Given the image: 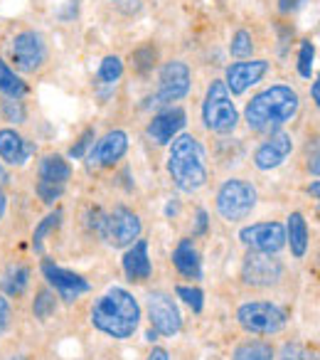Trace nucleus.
<instances>
[{
    "label": "nucleus",
    "mask_w": 320,
    "mask_h": 360,
    "mask_svg": "<svg viewBox=\"0 0 320 360\" xmlns=\"http://www.w3.org/2000/svg\"><path fill=\"white\" fill-rule=\"evenodd\" d=\"M89 321L99 333L114 340H128L140 326V304L124 286H111L91 304Z\"/></svg>",
    "instance_id": "nucleus-1"
},
{
    "label": "nucleus",
    "mask_w": 320,
    "mask_h": 360,
    "mask_svg": "<svg viewBox=\"0 0 320 360\" xmlns=\"http://www.w3.org/2000/svg\"><path fill=\"white\" fill-rule=\"evenodd\" d=\"M300 109V96L288 84H271L254 96L244 109V121L254 134H274L295 119Z\"/></svg>",
    "instance_id": "nucleus-2"
},
{
    "label": "nucleus",
    "mask_w": 320,
    "mask_h": 360,
    "mask_svg": "<svg viewBox=\"0 0 320 360\" xmlns=\"http://www.w3.org/2000/svg\"><path fill=\"white\" fill-rule=\"evenodd\" d=\"M168 173L178 191L197 193L207 186L210 168H207V153L202 148L200 139L192 134H178L171 141L168 150Z\"/></svg>",
    "instance_id": "nucleus-3"
},
{
    "label": "nucleus",
    "mask_w": 320,
    "mask_h": 360,
    "mask_svg": "<svg viewBox=\"0 0 320 360\" xmlns=\"http://www.w3.org/2000/svg\"><path fill=\"white\" fill-rule=\"evenodd\" d=\"M202 121H205L207 131L220 136L232 134L239 124V111L222 79H215L207 86L205 101H202Z\"/></svg>",
    "instance_id": "nucleus-4"
},
{
    "label": "nucleus",
    "mask_w": 320,
    "mask_h": 360,
    "mask_svg": "<svg viewBox=\"0 0 320 360\" xmlns=\"http://www.w3.org/2000/svg\"><path fill=\"white\" fill-rule=\"evenodd\" d=\"M259 193L251 186L249 180L241 178H229L222 183V188L217 191V215L225 222H241L251 215V210L256 207Z\"/></svg>",
    "instance_id": "nucleus-5"
},
{
    "label": "nucleus",
    "mask_w": 320,
    "mask_h": 360,
    "mask_svg": "<svg viewBox=\"0 0 320 360\" xmlns=\"http://www.w3.org/2000/svg\"><path fill=\"white\" fill-rule=\"evenodd\" d=\"M236 321L251 335H276L288 326V314L274 301H246L236 309Z\"/></svg>",
    "instance_id": "nucleus-6"
},
{
    "label": "nucleus",
    "mask_w": 320,
    "mask_h": 360,
    "mask_svg": "<svg viewBox=\"0 0 320 360\" xmlns=\"http://www.w3.org/2000/svg\"><path fill=\"white\" fill-rule=\"evenodd\" d=\"M140 232H143V222L135 215L131 207L126 205H116L111 212L104 215V222H101V232L104 242L114 250H126L131 247L135 240H140Z\"/></svg>",
    "instance_id": "nucleus-7"
},
{
    "label": "nucleus",
    "mask_w": 320,
    "mask_h": 360,
    "mask_svg": "<svg viewBox=\"0 0 320 360\" xmlns=\"http://www.w3.org/2000/svg\"><path fill=\"white\" fill-rule=\"evenodd\" d=\"M192 84V72L185 62L173 60L160 67L158 75V89L153 94V106H171L173 101H180L182 96H187Z\"/></svg>",
    "instance_id": "nucleus-8"
},
{
    "label": "nucleus",
    "mask_w": 320,
    "mask_h": 360,
    "mask_svg": "<svg viewBox=\"0 0 320 360\" xmlns=\"http://www.w3.org/2000/svg\"><path fill=\"white\" fill-rule=\"evenodd\" d=\"M145 314H148L150 328L158 335L173 338L182 330V314L175 299L166 291H150L145 296Z\"/></svg>",
    "instance_id": "nucleus-9"
},
{
    "label": "nucleus",
    "mask_w": 320,
    "mask_h": 360,
    "mask_svg": "<svg viewBox=\"0 0 320 360\" xmlns=\"http://www.w3.org/2000/svg\"><path fill=\"white\" fill-rule=\"evenodd\" d=\"M284 274V262L276 259V255L246 252L244 262H241V281L251 289H271V286L281 284Z\"/></svg>",
    "instance_id": "nucleus-10"
},
{
    "label": "nucleus",
    "mask_w": 320,
    "mask_h": 360,
    "mask_svg": "<svg viewBox=\"0 0 320 360\" xmlns=\"http://www.w3.org/2000/svg\"><path fill=\"white\" fill-rule=\"evenodd\" d=\"M11 62L22 75H35L47 62L45 37L35 30H22L11 42Z\"/></svg>",
    "instance_id": "nucleus-11"
},
{
    "label": "nucleus",
    "mask_w": 320,
    "mask_h": 360,
    "mask_svg": "<svg viewBox=\"0 0 320 360\" xmlns=\"http://www.w3.org/2000/svg\"><path fill=\"white\" fill-rule=\"evenodd\" d=\"M42 276L47 279V284L52 286V291L57 294V299H62L65 304H74L79 296L89 294L91 284L76 271H69L65 266L55 264L52 259H42Z\"/></svg>",
    "instance_id": "nucleus-12"
},
{
    "label": "nucleus",
    "mask_w": 320,
    "mask_h": 360,
    "mask_svg": "<svg viewBox=\"0 0 320 360\" xmlns=\"http://www.w3.org/2000/svg\"><path fill=\"white\" fill-rule=\"evenodd\" d=\"M239 240L249 252L279 255L286 247V227L281 222H256V225L241 227Z\"/></svg>",
    "instance_id": "nucleus-13"
},
{
    "label": "nucleus",
    "mask_w": 320,
    "mask_h": 360,
    "mask_svg": "<svg viewBox=\"0 0 320 360\" xmlns=\"http://www.w3.org/2000/svg\"><path fill=\"white\" fill-rule=\"evenodd\" d=\"M291 153H293V136L286 134V131H274L254 150V165L266 173V170H274L279 165H284Z\"/></svg>",
    "instance_id": "nucleus-14"
},
{
    "label": "nucleus",
    "mask_w": 320,
    "mask_h": 360,
    "mask_svg": "<svg viewBox=\"0 0 320 360\" xmlns=\"http://www.w3.org/2000/svg\"><path fill=\"white\" fill-rule=\"evenodd\" d=\"M128 150V134L121 129H114L109 134H104L96 146H91V150L86 153L91 168H111L116 165Z\"/></svg>",
    "instance_id": "nucleus-15"
},
{
    "label": "nucleus",
    "mask_w": 320,
    "mask_h": 360,
    "mask_svg": "<svg viewBox=\"0 0 320 360\" xmlns=\"http://www.w3.org/2000/svg\"><path fill=\"white\" fill-rule=\"evenodd\" d=\"M269 72V62L266 60H251V62H234V65L227 67L225 72V86L229 94L239 96L244 94L249 86L259 84L261 79L266 77Z\"/></svg>",
    "instance_id": "nucleus-16"
},
{
    "label": "nucleus",
    "mask_w": 320,
    "mask_h": 360,
    "mask_svg": "<svg viewBox=\"0 0 320 360\" xmlns=\"http://www.w3.org/2000/svg\"><path fill=\"white\" fill-rule=\"evenodd\" d=\"M185 124H187L185 109H180V106H171V109L155 114L153 119H150V124L145 131H148L150 141H155L158 146H166V143H171L178 134H180Z\"/></svg>",
    "instance_id": "nucleus-17"
},
{
    "label": "nucleus",
    "mask_w": 320,
    "mask_h": 360,
    "mask_svg": "<svg viewBox=\"0 0 320 360\" xmlns=\"http://www.w3.org/2000/svg\"><path fill=\"white\" fill-rule=\"evenodd\" d=\"M32 153H35V143H30L25 136L18 134L15 129H0V160L3 163L22 168Z\"/></svg>",
    "instance_id": "nucleus-18"
},
{
    "label": "nucleus",
    "mask_w": 320,
    "mask_h": 360,
    "mask_svg": "<svg viewBox=\"0 0 320 360\" xmlns=\"http://www.w3.org/2000/svg\"><path fill=\"white\" fill-rule=\"evenodd\" d=\"M124 264V274L128 276V281L135 284H143L150 279L153 274V264H150V255H148V240H135L131 247H126V255L121 259Z\"/></svg>",
    "instance_id": "nucleus-19"
},
{
    "label": "nucleus",
    "mask_w": 320,
    "mask_h": 360,
    "mask_svg": "<svg viewBox=\"0 0 320 360\" xmlns=\"http://www.w3.org/2000/svg\"><path fill=\"white\" fill-rule=\"evenodd\" d=\"M173 266L178 269V274L185 276L190 281L202 279V259L200 252H197L195 242L190 237L178 242V247L173 250Z\"/></svg>",
    "instance_id": "nucleus-20"
},
{
    "label": "nucleus",
    "mask_w": 320,
    "mask_h": 360,
    "mask_svg": "<svg viewBox=\"0 0 320 360\" xmlns=\"http://www.w3.org/2000/svg\"><path fill=\"white\" fill-rule=\"evenodd\" d=\"M69 178H72V165L65 155L47 153V155H42L40 163H37V180H40V183L67 188Z\"/></svg>",
    "instance_id": "nucleus-21"
},
{
    "label": "nucleus",
    "mask_w": 320,
    "mask_h": 360,
    "mask_svg": "<svg viewBox=\"0 0 320 360\" xmlns=\"http://www.w3.org/2000/svg\"><path fill=\"white\" fill-rule=\"evenodd\" d=\"M286 245L291 247V255L295 259H303L305 252L310 247V232L308 222H305L303 212H291L288 222H286Z\"/></svg>",
    "instance_id": "nucleus-22"
},
{
    "label": "nucleus",
    "mask_w": 320,
    "mask_h": 360,
    "mask_svg": "<svg viewBox=\"0 0 320 360\" xmlns=\"http://www.w3.org/2000/svg\"><path fill=\"white\" fill-rule=\"evenodd\" d=\"M30 284V269L25 264H13L6 269V274L0 276V289L8 296H22Z\"/></svg>",
    "instance_id": "nucleus-23"
},
{
    "label": "nucleus",
    "mask_w": 320,
    "mask_h": 360,
    "mask_svg": "<svg viewBox=\"0 0 320 360\" xmlns=\"http://www.w3.org/2000/svg\"><path fill=\"white\" fill-rule=\"evenodd\" d=\"M276 348L269 340H244L234 348L232 360H274Z\"/></svg>",
    "instance_id": "nucleus-24"
},
{
    "label": "nucleus",
    "mask_w": 320,
    "mask_h": 360,
    "mask_svg": "<svg viewBox=\"0 0 320 360\" xmlns=\"http://www.w3.org/2000/svg\"><path fill=\"white\" fill-rule=\"evenodd\" d=\"M0 91L8 99H22L27 94V84L15 75V70L8 67L6 60H0Z\"/></svg>",
    "instance_id": "nucleus-25"
},
{
    "label": "nucleus",
    "mask_w": 320,
    "mask_h": 360,
    "mask_svg": "<svg viewBox=\"0 0 320 360\" xmlns=\"http://www.w3.org/2000/svg\"><path fill=\"white\" fill-rule=\"evenodd\" d=\"M60 222H62V210H55V212H50L47 217H42L40 225L35 227V232H32V250H35L37 255H42L45 237L50 235V232H55L57 227H60Z\"/></svg>",
    "instance_id": "nucleus-26"
},
{
    "label": "nucleus",
    "mask_w": 320,
    "mask_h": 360,
    "mask_svg": "<svg viewBox=\"0 0 320 360\" xmlns=\"http://www.w3.org/2000/svg\"><path fill=\"white\" fill-rule=\"evenodd\" d=\"M32 314H35V319L40 321H47L52 319V316L57 314V294L52 289H40L37 291V299L32 301Z\"/></svg>",
    "instance_id": "nucleus-27"
},
{
    "label": "nucleus",
    "mask_w": 320,
    "mask_h": 360,
    "mask_svg": "<svg viewBox=\"0 0 320 360\" xmlns=\"http://www.w3.org/2000/svg\"><path fill=\"white\" fill-rule=\"evenodd\" d=\"M121 75H124V62H121V57L116 55H109L101 60L99 65V82L101 84H114V82L121 79Z\"/></svg>",
    "instance_id": "nucleus-28"
},
{
    "label": "nucleus",
    "mask_w": 320,
    "mask_h": 360,
    "mask_svg": "<svg viewBox=\"0 0 320 360\" xmlns=\"http://www.w3.org/2000/svg\"><path fill=\"white\" fill-rule=\"evenodd\" d=\"M175 296L178 299H182V304L190 306L195 314H200L202 306H205V294H202V289H197V286H182L178 284L175 286Z\"/></svg>",
    "instance_id": "nucleus-29"
},
{
    "label": "nucleus",
    "mask_w": 320,
    "mask_h": 360,
    "mask_svg": "<svg viewBox=\"0 0 320 360\" xmlns=\"http://www.w3.org/2000/svg\"><path fill=\"white\" fill-rule=\"evenodd\" d=\"M229 52L232 57H251V52H254V37L246 30H236L229 42Z\"/></svg>",
    "instance_id": "nucleus-30"
},
{
    "label": "nucleus",
    "mask_w": 320,
    "mask_h": 360,
    "mask_svg": "<svg viewBox=\"0 0 320 360\" xmlns=\"http://www.w3.org/2000/svg\"><path fill=\"white\" fill-rule=\"evenodd\" d=\"M313 60H315V47L310 40L300 42V50H298V75L303 79H310L313 75Z\"/></svg>",
    "instance_id": "nucleus-31"
},
{
    "label": "nucleus",
    "mask_w": 320,
    "mask_h": 360,
    "mask_svg": "<svg viewBox=\"0 0 320 360\" xmlns=\"http://www.w3.org/2000/svg\"><path fill=\"white\" fill-rule=\"evenodd\" d=\"M131 65H133L135 72H148L153 70L155 65V50L153 47H140V50H135L133 55H131Z\"/></svg>",
    "instance_id": "nucleus-32"
},
{
    "label": "nucleus",
    "mask_w": 320,
    "mask_h": 360,
    "mask_svg": "<svg viewBox=\"0 0 320 360\" xmlns=\"http://www.w3.org/2000/svg\"><path fill=\"white\" fill-rule=\"evenodd\" d=\"M25 106H22L20 99H8L3 101V119L11 121V124H22L25 121Z\"/></svg>",
    "instance_id": "nucleus-33"
},
{
    "label": "nucleus",
    "mask_w": 320,
    "mask_h": 360,
    "mask_svg": "<svg viewBox=\"0 0 320 360\" xmlns=\"http://www.w3.org/2000/svg\"><path fill=\"white\" fill-rule=\"evenodd\" d=\"M279 360H315V355L300 343H286L279 353Z\"/></svg>",
    "instance_id": "nucleus-34"
},
{
    "label": "nucleus",
    "mask_w": 320,
    "mask_h": 360,
    "mask_svg": "<svg viewBox=\"0 0 320 360\" xmlns=\"http://www.w3.org/2000/svg\"><path fill=\"white\" fill-rule=\"evenodd\" d=\"M94 129H86L84 134L79 136V141H76L74 146L69 148V155L74 160H79V158H86V153L91 150V146H94Z\"/></svg>",
    "instance_id": "nucleus-35"
},
{
    "label": "nucleus",
    "mask_w": 320,
    "mask_h": 360,
    "mask_svg": "<svg viewBox=\"0 0 320 360\" xmlns=\"http://www.w3.org/2000/svg\"><path fill=\"white\" fill-rule=\"evenodd\" d=\"M35 191H37V198H40L42 202H47V205H55V202L65 195V188L62 186H50V183H40V180H37Z\"/></svg>",
    "instance_id": "nucleus-36"
},
{
    "label": "nucleus",
    "mask_w": 320,
    "mask_h": 360,
    "mask_svg": "<svg viewBox=\"0 0 320 360\" xmlns=\"http://www.w3.org/2000/svg\"><path fill=\"white\" fill-rule=\"evenodd\" d=\"M11 326V304L3 294H0V333Z\"/></svg>",
    "instance_id": "nucleus-37"
},
{
    "label": "nucleus",
    "mask_w": 320,
    "mask_h": 360,
    "mask_svg": "<svg viewBox=\"0 0 320 360\" xmlns=\"http://www.w3.org/2000/svg\"><path fill=\"white\" fill-rule=\"evenodd\" d=\"M305 3H308V0H279V11L284 13V15H288V13L300 11Z\"/></svg>",
    "instance_id": "nucleus-38"
},
{
    "label": "nucleus",
    "mask_w": 320,
    "mask_h": 360,
    "mask_svg": "<svg viewBox=\"0 0 320 360\" xmlns=\"http://www.w3.org/2000/svg\"><path fill=\"white\" fill-rule=\"evenodd\" d=\"M145 360H171V353H168L166 348H160V345H155L153 350L148 353V358Z\"/></svg>",
    "instance_id": "nucleus-39"
},
{
    "label": "nucleus",
    "mask_w": 320,
    "mask_h": 360,
    "mask_svg": "<svg viewBox=\"0 0 320 360\" xmlns=\"http://www.w3.org/2000/svg\"><path fill=\"white\" fill-rule=\"evenodd\" d=\"M8 186H11V173H8L6 163L0 160V188H8Z\"/></svg>",
    "instance_id": "nucleus-40"
},
{
    "label": "nucleus",
    "mask_w": 320,
    "mask_h": 360,
    "mask_svg": "<svg viewBox=\"0 0 320 360\" xmlns=\"http://www.w3.org/2000/svg\"><path fill=\"white\" fill-rule=\"evenodd\" d=\"M308 170H310V175H313V178H318V148H315L313 155L308 158Z\"/></svg>",
    "instance_id": "nucleus-41"
},
{
    "label": "nucleus",
    "mask_w": 320,
    "mask_h": 360,
    "mask_svg": "<svg viewBox=\"0 0 320 360\" xmlns=\"http://www.w3.org/2000/svg\"><path fill=\"white\" fill-rule=\"evenodd\" d=\"M205 230H207V212L200 210V212H197V232L202 235Z\"/></svg>",
    "instance_id": "nucleus-42"
},
{
    "label": "nucleus",
    "mask_w": 320,
    "mask_h": 360,
    "mask_svg": "<svg viewBox=\"0 0 320 360\" xmlns=\"http://www.w3.org/2000/svg\"><path fill=\"white\" fill-rule=\"evenodd\" d=\"M6 210H8V198H6V193H3V188H0V220L6 217Z\"/></svg>",
    "instance_id": "nucleus-43"
},
{
    "label": "nucleus",
    "mask_w": 320,
    "mask_h": 360,
    "mask_svg": "<svg viewBox=\"0 0 320 360\" xmlns=\"http://www.w3.org/2000/svg\"><path fill=\"white\" fill-rule=\"evenodd\" d=\"M310 94H313V101L318 104V101H320V84H318V82H313V86H310Z\"/></svg>",
    "instance_id": "nucleus-44"
},
{
    "label": "nucleus",
    "mask_w": 320,
    "mask_h": 360,
    "mask_svg": "<svg viewBox=\"0 0 320 360\" xmlns=\"http://www.w3.org/2000/svg\"><path fill=\"white\" fill-rule=\"evenodd\" d=\"M308 193L315 198V200H318V195H320V183H318V180H313V186L308 188Z\"/></svg>",
    "instance_id": "nucleus-45"
},
{
    "label": "nucleus",
    "mask_w": 320,
    "mask_h": 360,
    "mask_svg": "<svg viewBox=\"0 0 320 360\" xmlns=\"http://www.w3.org/2000/svg\"><path fill=\"white\" fill-rule=\"evenodd\" d=\"M8 360H27V358H22V355H15V358H8Z\"/></svg>",
    "instance_id": "nucleus-46"
}]
</instances>
